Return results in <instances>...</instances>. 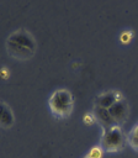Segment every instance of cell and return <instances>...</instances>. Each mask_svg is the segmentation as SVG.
Segmentation results:
<instances>
[{"label":"cell","mask_w":138,"mask_h":158,"mask_svg":"<svg viewBox=\"0 0 138 158\" xmlns=\"http://www.w3.org/2000/svg\"><path fill=\"white\" fill-rule=\"evenodd\" d=\"M121 100H123V96L120 91H106V93L100 94L96 98V104L95 105L110 109L115 102L121 101Z\"/></svg>","instance_id":"6"},{"label":"cell","mask_w":138,"mask_h":158,"mask_svg":"<svg viewBox=\"0 0 138 158\" xmlns=\"http://www.w3.org/2000/svg\"><path fill=\"white\" fill-rule=\"evenodd\" d=\"M87 156L89 158H102V147H94Z\"/></svg>","instance_id":"9"},{"label":"cell","mask_w":138,"mask_h":158,"mask_svg":"<svg viewBox=\"0 0 138 158\" xmlns=\"http://www.w3.org/2000/svg\"><path fill=\"white\" fill-rule=\"evenodd\" d=\"M127 142L134 151H138V123L129 131L127 136Z\"/></svg>","instance_id":"8"},{"label":"cell","mask_w":138,"mask_h":158,"mask_svg":"<svg viewBox=\"0 0 138 158\" xmlns=\"http://www.w3.org/2000/svg\"><path fill=\"white\" fill-rule=\"evenodd\" d=\"M124 136L120 125L104 130L101 138V147L106 152H118L124 146Z\"/></svg>","instance_id":"3"},{"label":"cell","mask_w":138,"mask_h":158,"mask_svg":"<svg viewBox=\"0 0 138 158\" xmlns=\"http://www.w3.org/2000/svg\"><path fill=\"white\" fill-rule=\"evenodd\" d=\"M108 111H110L111 116L113 117L115 122H116L117 125H120V126H121V125L127 120V117H128V105H127V102L124 101V99L121 100V101L115 102V104L108 109Z\"/></svg>","instance_id":"4"},{"label":"cell","mask_w":138,"mask_h":158,"mask_svg":"<svg viewBox=\"0 0 138 158\" xmlns=\"http://www.w3.org/2000/svg\"><path fill=\"white\" fill-rule=\"evenodd\" d=\"M0 122L4 128H10L14 123V115L11 109L5 104L1 102V111H0Z\"/></svg>","instance_id":"7"},{"label":"cell","mask_w":138,"mask_h":158,"mask_svg":"<svg viewBox=\"0 0 138 158\" xmlns=\"http://www.w3.org/2000/svg\"><path fill=\"white\" fill-rule=\"evenodd\" d=\"M132 37H133V35H132L131 31H123V32L121 33V36H120L122 43H128V42L132 40Z\"/></svg>","instance_id":"10"},{"label":"cell","mask_w":138,"mask_h":158,"mask_svg":"<svg viewBox=\"0 0 138 158\" xmlns=\"http://www.w3.org/2000/svg\"><path fill=\"white\" fill-rule=\"evenodd\" d=\"M85 158H89V156H86V157H85Z\"/></svg>","instance_id":"12"},{"label":"cell","mask_w":138,"mask_h":158,"mask_svg":"<svg viewBox=\"0 0 138 158\" xmlns=\"http://www.w3.org/2000/svg\"><path fill=\"white\" fill-rule=\"evenodd\" d=\"M6 49L12 58L17 60H27L36 52V41L28 31L21 28L7 37Z\"/></svg>","instance_id":"1"},{"label":"cell","mask_w":138,"mask_h":158,"mask_svg":"<svg viewBox=\"0 0 138 158\" xmlns=\"http://www.w3.org/2000/svg\"><path fill=\"white\" fill-rule=\"evenodd\" d=\"M94 116H95L96 121H99V122L102 125L104 128H110V127H113V126L117 125V123L115 122L113 117L111 116L108 109H106V107L95 105V106H94Z\"/></svg>","instance_id":"5"},{"label":"cell","mask_w":138,"mask_h":158,"mask_svg":"<svg viewBox=\"0 0 138 158\" xmlns=\"http://www.w3.org/2000/svg\"><path fill=\"white\" fill-rule=\"evenodd\" d=\"M96 118H95V116L94 115H89V114H86L85 116H84V122L85 123H89V125H91V123H94V121H95Z\"/></svg>","instance_id":"11"},{"label":"cell","mask_w":138,"mask_h":158,"mask_svg":"<svg viewBox=\"0 0 138 158\" xmlns=\"http://www.w3.org/2000/svg\"><path fill=\"white\" fill-rule=\"evenodd\" d=\"M51 112L58 118L68 117L74 106V99L69 90L67 89H58L52 93L48 100Z\"/></svg>","instance_id":"2"}]
</instances>
